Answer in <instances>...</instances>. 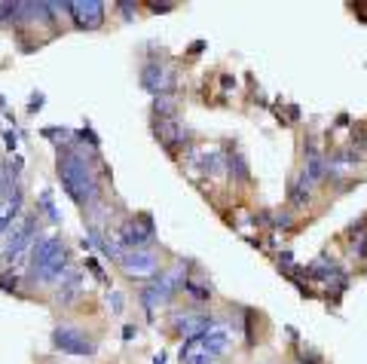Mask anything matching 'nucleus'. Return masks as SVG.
Returning a JSON list of instances; mask_svg holds the SVG:
<instances>
[{"label": "nucleus", "mask_w": 367, "mask_h": 364, "mask_svg": "<svg viewBox=\"0 0 367 364\" xmlns=\"http://www.w3.org/2000/svg\"><path fill=\"white\" fill-rule=\"evenodd\" d=\"M58 177L65 184L67 196L74 199L76 205H92L98 199V181L95 172L89 168V162L80 157V153H65L58 159Z\"/></svg>", "instance_id": "nucleus-1"}, {"label": "nucleus", "mask_w": 367, "mask_h": 364, "mask_svg": "<svg viewBox=\"0 0 367 364\" xmlns=\"http://www.w3.org/2000/svg\"><path fill=\"white\" fill-rule=\"evenodd\" d=\"M150 239H153V227L144 218H132L120 227V242L129 245L132 251H144V245H147Z\"/></svg>", "instance_id": "nucleus-6"}, {"label": "nucleus", "mask_w": 367, "mask_h": 364, "mask_svg": "<svg viewBox=\"0 0 367 364\" xmlns=\"http://www.w3.org/2000/svg\"><path fill=\"white\" fill-rule=\"evenodd\" d=\"M184 276H187V267H184V263H174V269H172V273L159 276V282H153L150 288H144V291H141L144 306H147V309L163 306L165 300L174 294V288H178V285L184 282Z\"/></svg>", "instance_id": "nucleus-3"}, {"label": "nucleus", "mask_w": 367, "mask_h": 364, "mask_svg": "<svg viewBox=\"0 0 367 364\" xmlns=\"http://www.w3.org/2000/svg\"><path fill=\"white\" fill-rule=\"evenodd\" d=\"M174 328L178 331H184V334H190V337H199L202 334L205 328H211V319H205V315H178V319H174Z\"/></svg>", "instance_id": "nucleus-9"}, {"label": "nucleus", "mask_w": 367, "mask_h": 364, "mask_svg": "<svg viewBox=\"0 0 367 364\" xmlns=\"http://www.w3.org/2000/svg\"><path fill=\"white\" fill-rule=\"evenodd\" d=\"M52 346L61 352H67V355H92L95 352V343L83 334V331H76V328H56V334H52Z\"/></svg>", "instance_id": "nucleus-4"}, {"label": "nucleus", "mask_w": 367, "mask_h": 364, "mask_svg": "<svg viewBox=\"0 0 367 364\" xmlns=\"http://www.w3.org/2000/svg\"><path fill=\"white\" fill-rule=\"evenodd\" d=\"M31 239H34V221H25V223H22V227L10 236V245H6V254H3V258H6V260H15V258H19V254L31 245Z\"/></svg>", "instance_id": "nucleus-8"}, {"label": "nucleus", "mask_w": 367, "mask_h": 364, "mask_svg": "<svg viewBox=\"0 0 367 364\" xmlns=\"http://www.w3.org/2000/svg\"><path fill=\"white\" fill-rule=\"evenodd\" d=\"M67 269V251L58 239H40L31 251V276L37 282H58Z\"/></svg>", "instance_id": "nucleus-2"}, {"label": "nucleus", "mask_w": 367, "mask_h": 364, "mask_svg": "<svg viewBox=\"0 0 367 364\" xmlns=\"http://www.w3.org/2000/svg\"><path fill=\"white\" fill-rule=\"evenodd\" d=\"M65 10L74 15V22L80 28H98L104 22V3H95V0H89V3H65Z\"/></svg>", "instance_id": "nucleus-7"}, {"label": "nucleus", "mask_w": 367, "mask_h": 364, "mask_svg": "<svg viewBox=\"0 0 367 364\" xmlns=\"http://www.w3.org/2000/svg\"><path fill=\"white\" fill-rule=\"evenodd\" d=\"M122 273L132 276V278H150L159 273V258L153 251H129L122 254Z\"/></svg>", "instance_id": "nucleus-5"}]
</instances>
